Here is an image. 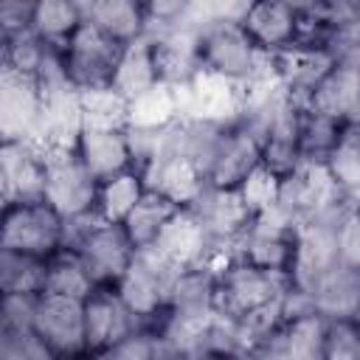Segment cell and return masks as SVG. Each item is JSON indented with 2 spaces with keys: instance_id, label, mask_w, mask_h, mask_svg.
I'll use <instances>...</instances> for the list:
<instances>
[{
  "instance_id": "obj_22",
  "label": "cell",
  "mask_w": 360,
  "mask_h": 360,
  "mask_svg": "<svg viewBox=\"0 0 360 360\" xmlns=\"http://www.w3.org/2000/svg\"><path fill=\"white\" fill-rule=\"evenodd\" d=\"M76 152L98 183L127 169H135L127 127H82L76 138Z\"/></svg>"
},
{
  "instance_id": "obj_7",
  "label": "cell",
  "mask_w": 360,
  "mask_h": 360,
  "mask_svg": "<svg viewBox=\"0 0 360 360\" xmlns=\"http://www.w3.org/2000/svg\"><path fill=\"white\" fill-rule=\"evenodd\" d=\"M127 45L110 39L104 31H98L90 22H82V28L73 34V39L62 48L65 73L68 82L84 93V90H104L112 87L115 68L121 62Z\"/></svg>"
},
{
  "instance_id": "obj_25",
  "label": "cell",
  "mask_w": 360,
  "mask_h": 360,
  "mask_svg": "<svg viewBox=\"0 0 360 360\" xmlns=\"http://www.w3.org/2000/svg\"><path fill=\"white\" fill-rule=\"evenodd\" d=\"M84 22L104 31L110 39L129 45L146 37V3L141 0H82Z\"/></svg>"
},
{
  "instance_id": "obj_37",
  "label": "cell",
  "mask_w": 360,
  "mask_h": 360,
  "mask_svg": "<svg viewBox=\"0 0 360 360\" xmlns=\"http://www.w3.org/2000/svg\"><path fill=\"white\" fill-rule=\"evenodd\" d=\"M0 360H65L34 329H0Z\"/></svg>"
},
{
  "instance_id": "obj_1",
  "label": "cell",
  "mask_w": 360,
  "mask_h": 360,
  "mask_svg": "<svg viewBox=\"0 0 360 360\" xmlns=\"http://www.w3.org/2000/svg\"><path fill=\"white\" fill-rule=\"evenodd\" d=\"M200 70L245 87L273 76V53L259 51L239 20H217L200 31Z\"/></svg>"
},
{
  "instance_id": "obj_19",
  "label": "cell",
  "mask_w": 360,
  "mask_h": 360,
  "mask_svg": "<svg viewBox=\"0 0 360 360\" xmlns=\"http://www.w3.org/2000/svg\"><path fill=\"white\" fill-rule=\"evenodd\" d=\"M338 59L340 56L329 48L295 42L292 48H287L281 53H273V73H276V82L295 101H301L307 107L309 93L321 84V79L335 68Z\"/></svg>"
},
{
  "instance_id": "obj_35",
  "label": "cell",
  "mask_w": 360,
  "mask_h": 360,
  "mask_svg": "<svg viewBox=\"0 0 360 360\" xmlns=\"http://www.w3.org/2000/svg\"><path fill=\"white\" fill-rule=\"evenodd\" d=\"M3 45V65L0 70H11V73H20V76H31L37 79L45 56L51 53V45H45L34 31H25V34H17V37H6L0 39Z\"/></svg>"
},
{
  "instance_id": "obj_23",
  "label": "cell",
  "mask_w": 360,
  "mask_h": 360,
  "mask_svg": "<svg viewBox=\"0 0 360 360\" xmlns=\"http://www.w3.org/2000/svg\"><path fill=\"white\" fill-rule=\"evenodd\" d=\"M143 180H146L149 191L166 197L177 208H194V202L208 188V180L200 172V166H194L188 158H183L177 152H169V155L158 158L152 166H146Z\"/></svg>"
},
{
  "instance_id": "obj_18",
  "label": "cell",
  "mask_w": 360,
  "mask_h": 360,
  "mask_svg": "<svg viewBox=\"0 0 360 360\" xmlns=\"http://www.w3.org/2000/svg\"><path fill=\"white\" fill-rule=\"evenodd\" d=\"M326 323L315 309L292 312L256 354H262V360H323Z\"/></svg>"
},
{
  "instance_id": "obj_26",
  "label": "cell",
  "mask_w": 360,
  "mask_h": 360,
  "mask_svg": "<svg viewBox=\"0 0 360 360\" xmlns=\"http://www.w3.org/2000/svg\"><path fill=\"white\" fill-rule=\"evenodd\" d=\"M155 87H160V76H158V65H155V45H152V37L146 34L124 48L121 62L115 68L112 90L127 104H132L135 98L152 93Z\"/></svg>"
},
{
  "instance_id": "obj_44",
  "label": "cell",
  "mask_w": 360,
  "mask_h": 360,
  "mask_svg": "<svg viewBox=\"0 0 360 360\" xmlns=\"http://www.w3.org/2000/svg\"><path fill=\"white\" fill-rule=\"evenodd\" d=\"M174 360H219V357H214V354H180Z\"/></svg>"
},
{
  "instance_id": "obj_42",
  "label": "cell",
  "mask_w": 360,
  "mask_h": 360,
  "mask_svg": "<svg viewBox=\"0 0 360 360\" xmlns=\"http://www.w3.org/2000/svg\"><path fill=\"white\" fill-rule=\"evenodd\" d=\"M37 0H0V31L6 37H17L31 31Z\"/></svg>"
},
{
  "instance_id": "obj_4",
  "label": "cell",
  "mask_w": 360,
  "mask_h": 360,
  "mask_svg": "<svg viewBox=\"0 0 360 360\" xmlns=\"http://www.w3.org/2000/svg\"><path fill=\"white\" fill-rule=\"evenodd\" d=\"M62 248H68V222L45 200L3 205L0 250H14L48 262Z\"/></svg>"
},
{
  "instance_id": "obj_45",
  "label": "cell",
  "mask_w": 360,
  "mask_h": 360,
  "mask_svg": "<svg viewBox=\"0 0 360 360\" xmlns=\"http://www.w3.org/2000/svg\"><path fill=\"white\" fill-rule=\"evenodd\" d=\"M65 360H96L93 354H76V357H65Z\"/></svg>"
},
{
  "instance_id": "obj_33",
  "label": "cell",
  "mask_w": 360,
  "mask_h": 360,
  "mask_svg": "<svg viewBox=\"0 0 360 360\" xmlns=\"http://www.w3.org/2000/svg\"><path fill=\"white\" fill-rule=\"evenodd\" d=\"M183 118L180 115V98L174 87H155L152 93L135 98L129 104V118L127 127H138V129H158L166 127L172 121Z\"/></svg>"
},
{
  "instance_id": "obj_11",
  "label": "cell",
  "mask_w": 360,
  "mask_h": 360,
  "mask_svg": "<svg viewBox=\"0 0 360 360\" xmlns=\"http://www.w3.org/2000/svg\"><path fill=\"white\" fill-rule=\"evenodd\" d=\"M152 250L174 270H188V267H200V264H219L228 259L225 253H219L214 248L211 236L205 233L202 222L197 219V214L191 208H180L169 219V225L160 231Z\"/></svg>"
},
{
  "instance_id": "obj_28",
  "label": "cell",
  "mask_w": 360,
  "mask_h": 360,
  "mask_svg": "<svg viewBox=\"0 0 360 360\" xmlns=\"http://www.w3.org/2000/svg\"><path fill=\"white\" fill-rule=\"evenodd\" d=\"M84 11L79 0H37L31 31L51 48H65L82 28Z\"/></svg>"
},
{
  "instance_id": "obj_38",
  "label": "cell",
  "mask_w": 360,
  "mask_h": 360,
  "mask_svg": "<svg viewBox=\"0 0 360 360\" xmlns=\"http://www.w3.org/2000/svg\"><path fill=\"white\" fill-rule=\"evenodd\" d=\"M278 188H281V177H276L270 169L259 166L242 186H239V194L242 200L248 202V208L253 211V217L270 211L278 205Z\"/></svg>"
},
{
  "instance_id": "obj_24",
  "label": "cell",
  "mask_w": 360,
  "mask_h": 360,
  "mask_svg": "<svg viewBox=\"0 0 360 360\" xmlns=\"http://www.w3.org/2000/svg\"><path fill=\"white\" fill-rule=\"evenodd\" d=\"M309 307L326 321L360 318V267L335 264L307 290Z\"/></svg>"
},
{
  "instance_id": "obj_5",
  "label": "cell",
  "mask_w": 360,
  "mask_h": 360,
  "mask_svg": "<svg viewBox=\"0 0 360 360\" xmlns=\"http://www.w3.org/2000/svg\"><path fill=\"white\" fill-rule=\"evenodd\" d=\"M98 180L82 163L76 146H45L42 200L65 219L79 222L96 217Z\"/></svg>"
},
{
  "instance_id": "obj_36",
  "label": "cell",
  "mask_w": 360,
  "mask_h": 360,
  "mask_svg": "<svg viewBox=\"0 0 360 360\" xmlns=\"http://www.w3.org/2000/svg\"><path fill=\"white\" fill-rule=\"evenodd\" d=\"M96 360H174L166 340L155 326H138L132 335L118 340L101 354H93Z\"/></svg>"
},
{
  "instance_id": "obj_8",
  "label": "cell",
  "mask_w": 360,
  "mask_h": 360,
  "mask_svg": "<svg viewBox=\"0 0 360 360\" xmlns=\"http://www.w3.org/2000/svg\"><path fill=\"white\" fill-rule=\"evenodd\" d=\"M346 202L349 197L338 188L326 163L321 160H301L287 177H281L278 208L295 222L338 214Z\"/></svg>"
},
{
  "instance_id": "obj_29",
  "label": "cell",
  "mask_w": 360,
  "mask_h": 360,
  "mask_svg": "<svg viewBox=\"0 0 360 360\" xmlns=\"http://www.w3.org/2000/svg\"><path fill=\"white\" fill-rule=\"evenodd\" d=\"M96 281L90 278L84 262L73 248H62L56 256L48 259V276H45V292L51 295H65L84 301L96 292Z\"/></svg>"
},
{
  "instance_id": "obj_39",
  "label": "cell",
  "mask_w": 360,
  "mask_h": 360,
  "mask_svg": "<svg viewBox=\"0 0 360 360\" xmlns=\"http://www.w3.org/2000/svg\"><path fill=\"white\" fill-rule=\"evenodd\" d=\"M323 360H360V318L326 323Z\"/></svg>"
},
{
  "instance_id": "obj_10",
  "label": "cell",
  "mask_w": 360,
  "mask_h": 360,
  "mask_svg": "<svg viewBox=\"0 0 360 360\" xmlns=\"http://www.w3.org/2000/svg\"><path fill=\"white\" fill-rule=\"evenodd\" d=\"M340 211L295 222V253H292V270H290V281L295 290L307 292L321 276H326L335 264H340V259H338V217H340Z\"/></svg>"
},
{
  "instance_id": "obj_34",
  "label": "cell",
  "mask_w": 360,
  "mask_h": 360,
  "mask_svg": "<svg viewBox=\"0 0 360 360\" xmlns=\"http://www.w3.org/2000/svg\"><path fill=\"white\" fill-rule=\"evenodd\" d=\"M340 129L343 124L329 118V115H321V112H312L304 107L301 112V129H298V146H301V158L304 160H326L329 152L335 149L338 138H340Z\"/></svg>"
},
{
  "instance_id": "obj_40",
  "label": "cell",
  "mask_w": 360,
  "mask_h": 360,
  "mask_svg": "<svg viewBox=\"0 0 360 360\" xmlns=\"http://www.w3.org/2000/svg\"><path fill=\"white\" fill-rule=\"evenodd\" d=\"M338 259L340 264L360 267V202L352 197L338 217Z\"/></svg>"
},
{
  "instance_id": "obj_17",
  "label": "cell",
  "mask_w": 360,
  "mask_h": 360,
  "mask_svg": "<svg viewBox=\"0 0 360 360\" xmlns=\"http://www.w3.org/2000/svg\"><path fill=\"white\" fill-rule=\"evenodd\" d=\"M138 318L127 309L115 287H98L84 298V352L101 354L138 329Z\"/></svg>"
},
{
  "instance_id": "obj_6",
  "label": "cell",
  "mask_w": 360,
  "mask_h": 360,
  "mask_svg": "<svg viewBox=\"0 0 360 360\" xmlns=\"http://www.w3.org/2000/svg\"><path fill=\"white\" fill-rule=\"evenodd\" d=\"M180 270L169 267L152 248L138 250L132 267L115 284V292L127 304V309L138 318L141 326H155L169 307L172 281Z\"/></svg>"
},
{
  "instance_id": "obj_31",
  "label": "cell",
  "mask_w": 360,
  "mask_h": 360,
  "mask_svg": "<svg viewBox=\"0 0 360 360\" xmlns=\"http://www.w3.org/2000/svg\"><path fill=\"white\" fill-rule=\"evenodd\" d=\"M323 163L346 197H360V118L343 124L340 138Z\"/></svg>"
},
{
  "instance_id": "obj_15",
  "label": "cell",
  "mask_w": 360,
  "mask_h": 360,
  "mask_svg": "<svg viewBox=\"0 0 360 360\" xmlns=\"http://www.w3.org/2000/svg\"><path fill=\"white\" fill-rule=\"evenodd\" d=\"M45 146L39 141H0V191L6 202L42 200Z\"/></svg>"
},
{
  "instance_id": "obj_2",
  "label": "cell",
  "mask_w": 360,
  "mask_h": 360,
  "mask_svg": "<svg viewBox=\"0 0 360 360\" xmlns=\"http://www.w3.org/2000/svg\"><path fill=\"white\" fill-rule=\"evenodd\" d=\"M292 281L290 276L262 270L245 259L228 256L217 267V284H214V307L225 318H248L253 312H262L273 304H278L290 292Z\"/></svg>"
},
{
  "instance_id": "obj_14",
  "label": "cell",
  "mask_w": 360,
  "mask_h": 360,
  "mask_svg": "<svg viewBox=\"0 0 360 360\" xmlns=\"http://www.w3.org/2000/svg\"><path fill=\"white\" fill-rule=\"evenodd\" d=\"M191 211L202 222L214 248L225 256L233 253V245L245 236V231L253 222V211L242 200L239 188H211L208 186Z\"/></svg>"
},
{
  "instance_id": "obj_3",
  "label": "cell",
  "mask_w": 360,
  "mask_h": 360,
  "mask_svg": "<svg viewBox=\"0 0 360 360\" xmlns=\"http://www.w3.org/2000/svg\"><path fill=\"white\" fill-rule=\"evenodd\" d=\"M68 248L79 253L96 287H115L138 256L124 225L101 222L98 217L68 222Z\"/></svg>"
},
{
  "instance_id": "obj_20",
  "label": "cell",
  "mask_w": 360,
  "mask_h": 360,
  "mask_svg": "<svg viewBox=\"0 0 360 360\" xmlns=\"http://www.w3.org/2000/svg\"><path fill=\"white\" fill-rule=\"evenodd\" d=\"M307 110L329 115L340 124L360 118V59L343 56L309 93Z\"/></svg>"
},
{
  "instance_id": "obj_27",
  "label": "cell",
  "mask_w": 360,
  "mask_h": 360,
  "mask_svg": "<svg viewBox=\"0 0 360 360\" xmlns=\"http://www.w3.org/2000/svg\"><path fill=\"white\" fill-rule=\"evenodd\" d=\"M146 180L143 172L127 169L121 174H112L98 183V197H96V217L101 222L124 225V219L132 214V208L143 200L146 194Z\"/></svg>"
},
{
  "instance_id": "obj_13",
  "label": "cell",
  "mask_w": 360,
  "mask_h": 360,
  "mask_svg": "<svg viewBox=\"0 0 360 360\" xmlns=\"http://www.w3.org/2000/svg\"><path fill=\"white\" fill-rule=\"evenodd\" d=\"M262 166V141L242 124H225L211 155L205 180L211 188H239Z\"/></svg>"
},
{
  "instance_id": "obj_9",
  "label": "cell",
  "mask_w": 360,
  "mask_h": 360,
  "mask_svg": "<svg viewBox=\"0 0 360 360\" xmlns=\"http://www.w3.org/2000/svg\"><path fill=\"white\" fill-rule=\"evenodd\" d=\"M292 253H295V219L276 205V208L253 217L250 228L233 245L231 256L245 259L262 270L290 276Z\"/></svg>"
},
{
  "instance_id": "obj_21",
  "label": "cell",
  "mask_w": 360,
  "mask_h": 360,
  "mask_svg": "<svg viewBox=\"0 0 360 360\" xmlns=\"http://www.w3.org/2000/svg\"><path fill=\"white\" fill-rule=\"evenodd\" d=\"M239 22L264 53H281L298 42V3H248Z\"/></svg>"
},
{
  "instance_id": "obj_16",
  "label": "cell",
  "mask_w": 360,
  "mask_h": 360,
  "mask_svg": "<svg viewBox=\"0 0 360 360\" xmlns=\"http://www.w3.org/2000/svg\"><path fill=\"white\" fill-rule=\"evenodd\" d=\"M31 329L48 346H53L62 357L87 354L84 352V301L42 292L37 298Z\"/></svg>"
},
{
  "instance_id": "obj_41",
  "label": "cell",
  "mask_w": 360,
  "mask_h": 360,
  "mask_svg": "<svg viewBox=\"0 0 360 360\" xmlns=\"http://www.w3.org/2000/svg\"><path fill=\"white\" fill-rule=\"evenodd\" d=\"M39 295H0V329H31Z\"/></svg>"
},
{
  "instance_id": "obj_32",
  "label": "cell",
  "mask_w": 360,
  "mask_h": 360,
  "mask_svg": "<svg viewBox=\"0 0 360 360\" xmlns=\"http://www.w3.org/2000/svg\"><path fill=\"white\" fill-rule=\"evenodd\" d=\"M48 262L14 250H0V295H42Z\"/></svg>"
},
{
  "instance_id": "obj_30",
  "label": "cell",
  "mask_w": 360,
  "mask_h": 360,
  "mask_svg": "<svg viewBox=\"0 0 360 360\" xmlns=\"http://www.w3.org/2000/svg\"><path fill=\"white\" fill-rule=\"evenodd\" d=\"M180 208L174 202H169L166 197L155 194V191H146L143 200L132 208V214L124 219V231L127 236L132 239V245L138 250L143 248H152L160 236V231L169 225V219L177 214Z\"/></svg>"
},
{
  "instance_id": "obj_12",
  "label": "cell",
  "mask_w": 360,
  "mask_h": 360,
  "mask_svg": "<svg viewBox=\"0 0 360 360\" xmlns=\"http://www.w3.org/2000/svg\"><path fill=\"white\" fill-rule=\"evenodd\" d=\"M42 90L37 79L0 70V141H39Z\"/></svg>"
},
{
  "instance_id": "obj_43",
  "label": "cell",
  "mask_w": 360,
  "mask_h": 360,
  "mask_svg": "<svg viewBox=\"0 0 360 360\" xmlns=\"http://www.w3.org/2000/svg\"><path fill=\"white\" fill-rule=\"evenodd\" d=\"M219 360H262V354H256V352H236V354H228V357H219Z\"/></svg>"
}]
</instances>
